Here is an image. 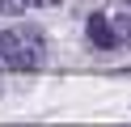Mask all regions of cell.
<instances>
[{
	"instance_id": "cell-1",
	"label": "cell",
	"mask_w": 131,
	"mask_h": 127,
	"mask_svg": "<svg viewBox=\"0 0 131 127\" xmlns=\"http://www.w3.org/2000/svg\"><path fill=\"white\" fill-rule=\"evenodd\" d=\"M34 59H38V51L30 47L21 34L0 30V64H9V68H34Z\"/></svg>"
},
{
	"instance_id": "cell-2",
	"label": "cell",
	"mask_w": 131,
	"mask_h": 127,
	"mask_svg": "<svg viewBox=\"0 0 131 127\" xmlns=\"http://www.w3.org/2000/svg\"><path fill=\"white\" fill-rule=\"evenodd\" d=\"M89 42H93V47H114V42H118L114 25L106 21L102 13H93V17H89Z\"/></svg>"
}]
</instances>
